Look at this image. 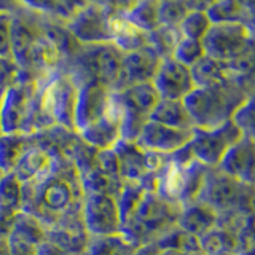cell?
<instances>
[{
	"label": "cell",
	"instance_id": "277c9868",
	"mask_svg": "<svg viewBox=\"0 0 255 255\" xmlns=\"http://www.w3.org/2000/svg\"><path fill=\"white\" fill-rule=\"evenodd\" d=\"M180 204L163 198L156 191L145 190L132 217L122 225V233L134 246L153 243L174 227H177Z\"/></svg>",
	"mask_w": 255,
	"mask_h": 255
},
{
	"label": "cell",
	"instance_id": "7c38bea8",
	"mask_svg": "<svg viewBox=\"0 0 255 255\" xmlns=\"http://www.w3.org/2000/svg\"><path fill=\"white\" fill-rule=\"evenodd\" d=\"M80 214L88 236H110L120 233L122 220L115 196L106 193H83Z\"/></svg>",
	"mask_w": 255,
	"mask_h": 255
},
{
	"label": "cell",
	"instance_id": "9c48e42d",
	"mask_svg": "<svg viewBox=\"0 0 255 255\" xmlns=\"http://www.w3.org/2000/svg\"><path fill=\"white\" fill-rule=\"evenodd\" d=\"M241 137L243 132L238 129V126L231 120H228L215 128H209V129L193 128L188 147L191 156L198 163L207 167H217L228 148Z\"/></svg>",
	"mask_w": 255,
	"mask_h": 255
},
{
	"label": "cell",
	"instance_id": "836d02e7",
	"mask_svg": "<svg viewBox=\"0 0 255 255\" xmlns=\"http://www.w3.org/2000/svg\"><path fill=\"white\" fill-rule=\"evenodd\" d=\"M231 122H233L238 129L243 132V135L247 137H254V98H247L244 104H241L236 110L233 117H231Z\"/></svg>",
	"mask_w": 255,
	"mask_h": 255
},
{
	"label": "cell",
	"instance_id": "484cf974",
	"mask_svg": "<svg viewBox=\"0 0 255 255\" xmlns=\"http://www.w3.org/2000/svg\"><path fill=\"white\" fill-rule=\"evenodd\" d=\"M156 2L158 0H135L129 10L120 14H123L132 26L148 34V32L158 27Z\"/></svg>",
	"mask_w": 255,
	"mask_h": 255
},
{
	"label": "cell",
	"instance_id": "b9f144b4",
	"mask_svg": "<svg viewBox=\"0 0 255 255\" xmlns=\"http://www.w3.org/2000/svg\"><path fill=\"white\" fill-rule=\"evenodd\" d=\"M0 177H2V172H0Z\"/></svg>",
	"mask_w": 255,
	"mask_h": 255
},
{
	"label": "cell",
	"instance_id": "1f68e13d",
	"mask_svg": "<svg viewBox=\"0 0 255 255\" xmlns=\"http://www.w3.org/2000/svg\"><path fill=\"white\" fill-rule=\"evenodd\" d=\"M90 169H94L102 175H106L109 179H114L118 182H123L120 177V167H118V159L114 148H106V150H96L93 164Z\"/></svg>",
	"mask_w": 255,
	"mask_h": 255
},
{
	"label": "cell",
	"instance_id": "d6986e66",
	"mask_svg": "<svg viewBox=\"0 0 255 255\" xmlns=\"http://www.w3.org/2000/svg\"><path fill=\"white\" fill-rule=\"evenodd\" d=\"M254 0H214L206 8V14L212 24L238 22L252 27Z\"/></svg>",
	"mask_w": 255,
	"mask_h": 255
},
{
	"label": "cell",
	"instance_id": "8992f818",
	"mask_svg": "<svg viewBox=\"0 0 255 255\" xmlns=\"http://www.w3.org/2000/svg\"><path fill=\"white\" fill-rule=\"evenodd\" d=\"M252 193V185L230 177L217 167H211L207 171L198 201L212 207L219 217L228 214L251 215Z\"/></svg>",
	"mask_w": 255,
	"mask_h": 255
},
{
	"label": "cell",
	"instance_id": "d6a6232c",
	"mask_svg": "<svg viewBox=\"0 0 255 255\" xmlns=\"http://www.w3.org/2000/svg\"><path fill=\"white\" fill-rule=\"evenodd\" d=\"M13 2L18 8H24L30 13L46 16L51 19L56 18L59 21H66V14L56 0H13Z\"/></svg>",
	"mask_w": 255,
	"mask_h": 255
},
{
	"label": "cell",
	"instance_id": "7bdbcfd3",
	"mask_svg": "<svg viewBox=\"0 0 255 255\" xmlns=\"http://www.w3.org/2000/svg\"><path fill=\"white\" fill-rule=\"evenodd\" d=\"M0 134H2V132H0Z\"/></svg>",
	"mask_w": 255,
	"mask_h": 255
},
{
	"label": "cell",
	"instance_id": "2e32d148",
	"mask_svg": "<svg viewBox=\"0 0 255 255\" xmlns=\"http://www.w3.org/2000/svg\"><path fill=\"white\" fill-rule=\"evenodd\" d=\"M254 137L243 135L223 155L217 169L239 182L247 183V185H254Z\"/></svg>",
	"mask_w": 255,
	"mask_h": 255
},
{
	"label": "cell",
	"instance_id": "52a82bcc",
	"mask_svg": "<svg viewBox=\"0 0 255 255\" xmlns=\"http://www.w3.org/2000/svg\"><path fill=\"white\" fill-rule=\"evenodd\" d=\"M120 110V140L135 142L143 125L159 101L151 83L128 86L114 93Z\"/></svg>",
	"mask_w": 255,
	"mask_h": 255
},
{
	"label": "cell",
	"instance_id": "6da1fadb",
	"mask_svg": "<svg viewBox=\"0 0 255 255\" xmlns=\"http://www.w3.org/2000/svg\"><path fill=\"white\" fill-rule=\"evenodd\" d=\"M22 211L50 228L82 209L83 190L78 172L67 158L54 172L35 183H22Z\"/></svg>",
	"mask_w": 255,
	"mask_h": 255
},
{
	"label": "cell",
	"instance_id": "83f0119b",
	"mask_svg": "<svg viewBox=\"0 0 255 255\" xmlns=\"http://www.w3.org/2000/svg\"><path fill=\"white\" fill-rule=\"evenodd\" d=\"M143 193H145V188L139 185V183L123 182L122 188H120V193L117 195V206L120 211L122 225H125V223L132 217V214L135 212V209H137Z\"/></svg>",
	"mask_w": 255,
	"mask_h": 255
},
{
	"label": "cell",
	"instance_id": "60d3db41",
	"mask_svg": "<svg viewBox=\"0 0 255 255\" xmlns=\"http://www.w3.org/2000/svg\"><path fill=\"white\" fill-rule=\"evenodd\" d=\"M0 255H6V243L0 241Z\"/></svg>",
	"mask_w": 255,
	"mask_h": 255
},
{
	"label": "cell",
	"instance_id": "d4e9b609",
	"mask_svg": "<svg viewBox=\"0 0 255 255\" xmlns=\"http://www.w3.org/2000/svg\"><path fill=\"white\" fill-rule=\"evenodd\" d=\"M137 246H134L122 235L90 236L85 255H134Z\"/></svg>",
	"mask_w": 255,
	"mask_h": 255
},
{
	"label": "cell",
	"instance_id": "f546056e",
	"mask_svg": "<svg viewBox=\"0 0 255 255\" xmlns=\"http://www.w3.org/2000/svg\"><path fill=\"white\" fill-rule=\"evenodd\" d=\"M158 26L177 27L180 21L190 11L185 0H158Z\"/></svg>",
	"mask_w": 255,
	"mask_h": 255
},
{
	"label": "cell",
	"instance_id": "ffe728a7",
	"mask_svg": "<svg viewBox=\"0 0 255 255\" xmlns=\"http://www.w3.org/2000/svg\"><path fill=\"white\" fill-rule=\"evenodd\" d=\"M110 42L120 51L129 53L147 45V34L128 21L123 14L112 11L110 14Z\"/></svg>",
	"mask_w": 255,
	"mask_h": 255
},
{
	"label": "cell",
	"instance_id": "9a60e30c",
	"mask_svg": "<svg viewBox=\"0 0 255 255\" xmlns=\"http://www.w3.org/2000/svg\"><path fill=\"white\" fill-rule=\"evenodd\" d=\"M191 132L193 129H175L148 120L139 132L135 143L145 151L167 156L185 147L191 139Z\"/></svg>",
	"mask_w": 255,
	"mask_h": 255
},
{
	"label": "cell",
	"instance_id": "4fadbf2b",
	"mask_svg": "<svg viewBox=\"0 0 255 255\" xmlns=\"http://www.w3.org/2000/svg\"><path fill=\"white\" fill-rule=\"evenodd\" d=\"M151 86L155 88L159 99L183 101V98L193 90L190 69L182 66L174 58H163L151 78Z\"/></svg>",
	"mask_w": 255,
	"mask_h": 255
},
{
	"label": "cell",
	"instance_id": "4dcf8cb0",
	"mask_svg": "<svg viewBox=\"0 0 255 255\" xmlns=\"http://www.w3.org/2000/svg\"><path fill=\"white\" fill-rule=\"evenodd\" d=\"M204 56V50L201 45V40H193V38H185L182 37L179 40V43L175 45L172 56L177 62H180L182 66L191 67L195 62H198Z\"/></svg>",
	"mask_w": 255,
	"mask_h": 255
},
{
	"label": "cell",
	"instance_id": "5b68a950",
	"mask_svg": "<svg viewBox=\"0 0 255 255\" xmlns=\"http://www.w3.org/2000/svg\"><path fill=\"white\" fill-rule=\"evenodd\" d=\"M35 80L18 70L13 83L0 94V132H35Z\"/></svg>",
	"mask_w": 255,
	"mask_h": 255
},
{
	"label": "cell",
	"instance_id": "ba28073f",
	"mask_svg": "<svg viewBox=\"0 0 255 255\" xmlns=\"http://www.w3.org/2000/svg\"><path fill=\"white\" fill-rule=\"evenodd\" d=\"M252 27L238 22L211 24L201 38L204 54L225 66L252 53Z\"/></svg>",
	"mask_w": 255,
	"mask_h": 255
},
{
	"label": "cell",
	"instance_id": "e0dca14e",
	"mask_svg": "<svg viewBox=\"0 0 255 255\" xmlns=\"http://www.w3.org/2000/svg\"><path fill=\"white\" fill-rule=\"evenodd\" d=\"M22 182L13 172L0 177V241H6L22 211Z\"/></svg>",
	"mask_w": 255,
	"mask_h": 255
},
{
	"label": "cell",
	"instance_id": "cb8c5ba5",
	"mask_svg": "<svg viewBox=\"0 0 255 255\" xmlns=\"http://www.w3.org/2000/svg\"><path fill=\"white\" fill-rule=\"evenodd\" d=\"M10 241H19L30 246H38L46 241V228L40 223L34 215L21 211L14 220L11 233L8 236ZM6 239V241H8Z\"/></svg>",
	"mask_w": 255,
	"mask_h": 255
},
{
	"label": "cell",
	"instance_id": "44dd1931",
	"mask_svg": "<svg viewBox=\"0 0 255 255\" xmlns=\"http://www.w3.org/2000/svg\"><path fill=\"white\" fill-rule=\"evenodd\" d=\"M150 122L175 128V129H193V123L182 101L159 99L150 114Z\"/></svg>",
	"mask_w": 255,
	"mask_h": 255
},
{
	"label": "cell",
	"instance_id": "ab89813d",
	"mask_svg": "<svg viewBox=\"0 0 255 255\" xmlns=\"http://www.w3.org/2000/svg\"><path fill=\"white\" fill-rule=\"evenodd\" d=\"M158 255H183L177 251H172V249H159Z\"/></svg>",
	"mask_w": 255,
	"mask_h": 255
},
{
	"label": "cell",
	"instance_id": "8d00e7d4",
	"mask_svg": "<svg viewBox=\"0 0 255 255\" xmlns=\"http://www.w3.org/2000/svg\"><path fill=\"white\" fill-rule=\"evenodd\" d=\"M6 243V255H35V247L19 241H5Z\"/></svg>",
	"mask_w": 255,
	"mask_h": 255
},
{
	"label": "cell",
	"instance_id": "8fae6325",
	"mask_svg": "<svg viewBox=\"0 0 255 255\" xmlns=\"http://www.w3.org/2000/svg\"><path fill=\"white\" fill-rule=\"evenodd\" d=\"M115 109L114 91L104 85L88 80L78 85L75 109H74V131L78 134L96 125Z\"/></svg>",
	"mask_w": 255,
	"mask_h": 255
},
{
	"label": "cell",
	"instance_id": "603a6c76",
	"mask_svg": "<svg viewBox=\"0 0 255 255\" xmlns=\"http://www.w3.org/2000/svg\"><path fill=\"white\" fill-rule=\"evenodd\" d=\"M32 143V134H0V172H13L24 151Z\"/></svg>",
	"mask_w": 255,
	"mask_h": 255
},
{
	"label": "cell",
	"instance_id": "4316f807",
	"mask_svg": "<svg viewBox=\"0 0 255 255\" xmlns=\"http://www.w3.org/2000/svg\"><path fill=\"white\" fill-rule=\"evenodd\" d=\"M182 38L177 27L169 26H158L147 34V45L153 48L159 58H171L175 45Z\"/></svg>",
	"mask_w": 255,
	"mask_h": 255
},
{
	"label": "cell",
	"instance_id": "7a4b0ae2",
	"mask_svg": "<svg viewBox=\"0 0 255 255\" xmlns=\"http://www.w3.org/2000/svg\"><path fill=\"white\" fill-rule=\"evenodd\" d=\"M244 78L231 75L228 82L211 88H193L185 98V106L193 128L209 129L228 122L235 110L251 98V91L244 85Z\"/></svg>",
	"mask_w": 255,
	"mask_h": 255
},
{
	"label": "cell",
	"instance_id": "7402d4cb",
	"mask_svg": "<svg viewBox=\"0 0 255 255\" xmlns=\"http://www.w3.org/2000/svg\"><path fill=\"white\" fill-rule=\"evenodd\" d=\"M190 74L195 88L219 86L231 78V74L225 64L215 61L206 54L190 67Z\"/></svg>",
	"mask_w": 255,
	"mask_h": 255
},
{
	"label": "cell",
	"instance_id": "74e56055",
	"mask_svg": "<svg viewBox=\"0 0 255 255\" xmlns=\"http://www.w3.org/2000/svg\"><path fill=\"white\" fill-rule=\"evenodd\" d=\"M35 255H67L62 252L58 246H54L50 241H43L35 247Z\"/></svg>",
	"mask_w": 255,
	"mask_h": 255
},
{
	"label": "cell",
	"instance_id": "f35d334b",
	"mask_svg": "<svg viewBox=\"0 0 255 255\" xmlns=\"http://www.w3.org/2000/svg\"><path fill=\"white\" fill-rule=\"evenodd\" d=\"M159 249L155 243H148V244H143V246H139L137 249H135L134 255H158Z\"/></svg>",
	"mask_w": 255,
	"mask_h": 255
},
{
	"label": "cell",
	"instance_id": "5bb4252c",
	"mask_svg": "<svg viewBox=\"0 0 255 255\" xmlns=\"http://www.w3.org/2000/svg\"><path fill=\"white\" fill-rule=\"evenodd\" d=\"M159 61L161 58L148 45L129 53H123L122 70H120V78L114 93L122 91L132 85L150 83L159 66Z\"/></svg>",
	"mask_w": 255,
	"mask_h": 255
},
{
	"label": "cell",
	"instance_id": "e575fe53",
	"mask_svg": "<svg viewBox=\"0 0 255 255\" xmlns=\"http://www.w3.org/2000/svg\"><path fill=\"white\" fill-rule=\"evenodd\" d=\"M11 11H0V58L5 59H11Z\"/></svg>",
	"mask_w": 255,
	"mask_h": 255
},
{
	"label": "cell",
	"instance_id": "f1b7e54d",
	"mask_svg": "<svg viewBox=\"0 0 255 255\" xmlns=\"http://www.w3.org/2000/svg\"><path fill=\"white\" fill-rule=\"evenodd\" d=\"M211 21L204 10H190L177 26L182 37L201 40L211 27Z\"/></svg>",
	"mask_w": 255,
	"mask_h": 255
},
{
	"label": "cell",
	"instance_id": "d590c367",
	"mask_svg": "<svg viewBox=\"0 0 255 255\" xmlns=\"http://www.w3.org/2000/svg\"><path fill=\"white\" fill-rule=\"evenodd\" d=\"M18 75V67L11 59L0 58V94L8 85L13 83V80Z\"/></svg>",
	"mask_w": 255,
	"mask_h": 255
},
{
	"label": "cell",
	"instance_id": "3957f363",
	"mask_svg": "<svg viewBox=\"0 0 255 255\" xmlns=\"http://www.w3.org/2000/svg\"><path fill=\"white\" fill-rule=\"evenodd\" d=\"M78 85L62 69L37 82L35 132L61 126L74 131V109Z\"/></svg>",
	"mask_w": 255,
	"mask_h": 255
},
{
	"label": "cell",
	"instance_id": "ac0fdd59",
	"mask_svg": "<svg viewBox=\"0 0 255 255\" xmlns=\"http://www.w3.org/2000/svg\"><path fill=\"white\" fill-rule=\"evenodd\" d=\"M219 225V214L201 201H195L180 207L177 227L185 233L201 239Z\"/></svg>",
	"mask_w": 255,
	"mask_h": 255
},
{
	"label": "cell",
	"instance_id": "30bf717a",
	"mask_svg": "<svg viewBox=\"0 0 255 255\" xmlns=\"http://www.w3.org/2000/svg\"><path fill=\"white\" fill-rule=\"evenodd\" d=\"M110 14L99 2H86L64 21V27L78 45H98L110 42Z\"/></svg>",
	"mask_w": 255,
	"mask_h": 255
}]
</instances>
